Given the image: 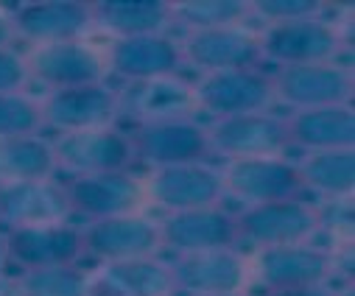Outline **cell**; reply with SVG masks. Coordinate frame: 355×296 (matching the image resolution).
<instances>
[{
  "mask_svg": "<svg viewBox=\"0 0 355 296\" xmlns=\"http://www.w3.org/2000/svg\"><path fill=\"white\" fill-rule=\"evenodd\" d=\"M235 224H238V238H246L257 249H266V246L308 243L319 232L322 216L311 204L300 199H288V202L252 204L241 216H235Z\"/></svg>",
  "mask_w": 355,
  "mask_h": 296,
  "instance_id": "obj_1",
  "label": "cell"
},
{
  "mask_svg": "<svg viewBox=\"0 0 355 296\" xmlns=\"http://www.w3.org/2000/svg\"><path fill=\"white\" fill-rule=\"evenodd\" d=\"M275 98L297 107V110H313V107H341L352 101V73L336 62L322 64H288L280 67L272 76Z\"/></svg>",
  "mask_w": 355,
  "mask_h": 296,
  "instance_id": "obj_2",
  "label": "cell"
},
{
  "mask_svg": "<svg viewBox=\"0 0 355 296\" xmlns=\"http://www.w3.org/2000/svg\"><path fill=\"white\" fill-rule=\"evenodd\" d=\"M221 184L235 199L246 202V207L300 199L305 190L297 165L286 162L283 157L230 159L227 171L221 173Z\"/></svg>",
  "mask_w": 355,
  "mask_h": 296,
  "instance_id": "obj_3",
  "label": "cell"
},
{
  "mask_svg": "<svg viewBox=\"0 0 355 296\" xmlns=\"http://www.w3.org/2000/svg\"><path fill=\"white\" fill-rule=\"evenodd\" d=\"M67 207L76 216L90 221L115 218L137 213L146 202V184L126 171L115 173H90V176H73L64 184Z\"/></svg>",
  "mask_w": 355,
  "mask_h": 296,
  "instance_id": "obj_4",
  "label": "cell"
},
{
  "mask_svg": "<svg viewBox=\"0 0 355 296\" xmlns=\"http://www.w3.org/2000/svg\"><path fill=\"white\" fill-rule=\"evenodd\" d=\"M129 143H132V154L154 168L193 165V162H205L213 154L207 129L193 123L191 118L140 123L137 132L129 137Z\"/></svg>",
  "mask_w": 355,
  "mask_h": 296,
  "instance_id": "obj_5",
  "label": "cell"
},
{
  "mask_svg": "<svg viewBox=\"0 0 355 296\" xmlns=\"http://www.w3.org/2000/svg\"><path fill=\"white\" fill-rule=\"evenodd\" d=\"M257 42H260V53L280 62V67L336 62L341 51L338 28H333L319 17L275 23L263 31V37H257Z\"/></svg>",
  "mask_w": 355,
  "mask_h": 296,
  "instance_id": "obj_6",
  "label": "cell"
},
{
  "mask_svg": "<svg viewBox=\"0 0 355 296\" xmlns=\"http://www.w3.org/2000/svg\"><path fill=\"white\" fill-rule=\"evenodd\" d=\"M53 159L59 168L90 176V173H115L126 171L132 162V143L112 126L104 129H84V132H64L51 143Z\"/></svg>",
  "mask_w": 355,
  "mask_h": 296,
  "instance_id": "obj_7",
  "label": "cell"
},
{
  "mask_svg": "<svg viewBox=\"0 0 355 296\" xmlns=\"http://www.w3.org/2000/svg\"><path fill=\"white\" fill-rule=\"evenodd\" d=\"M210 151L227 159H252V157H280L288 143V123L269 112H249L235 118H218L207 129Z\"/></svg>",
  "mask_w": 355,
  "mask_h": 296,
  "instance_id": "obj_8",
  "label": "cell"
},
{
  "mask_svg": "<svg viewBox=\"0 0 355 296\" xmlns=\"http://www.w3.org/2000/svg\"><path fill=\"white\" fill-rule=\"evenodd\" d=\"M196 107L218 118H235L249 112H266L275 101L272 78L257 70H230V73H205L193 87Z\"/></svg>",
  "mask_w": 355,
  "mask_h": 296,
  "instance_id": "obj_9",
  "label": "cell"
},
{
  "mask_svg": "<svg viewBox=\"0 0 355 296\" xmlns=\"http://www.w3.org/2000/svg\"><path fill=\"white\" fill-rule=\"evenodd\" d=\"M221 195V173L205 162L157 168L146 182V199H151L168 213L216 207Z\"/></svg>",
  "mask_w": 355,
  "mask_h": 296,
  "instance_id": "obj_10",
  "label": "cell"
},
{
  "mask_svg": "<svg viewBox=\"0 0 355 296\" xmlns=\"http://www.w3.org/2000/svg\"><path fill=\"white\" fill-rule=\"evenodd\" d=\"M168 268H171L173 290H185L193 296L238 293L243 290L249 277V263L235 249L180 254Z\"/></svg>",
  "mask_w": 355,
  "mask_h": 296,
  "instance_id": "obj_11",
  "label": "cell"
},
{
  "mask_svg": "<svg viewBox=\"0 0 355 296\" xmlns=\"http://www.w3.org/2000/svg\"><path fill=\"white\" fill-rule=\"evenodd\" d=\"M81 246L87 254H93L104 263L154 257V252L162 246L159 224H154L140 213L90 221V227L81 229Z\"/></svg>",
  "mask_w": 355,
  "mask_h": 296,
  "instance_id": "obj_12",
  "label": "cell"
},
{
  "mask_svg": "<svg viewBox=\"0 0 355 296\" xmlns=\"http://www.w3.org/2000/svg\"><path fill=\"white\" fill-rule=\"evenodd\" d=\"M159 241L162 246L180 254H193V252L235 249L241 238H238L235 216L218 207H199V210L168 213L159 224Z\"/></svg>",
  "mask_w": 355,
  "mask_h": 296,
  "instance_id": "obj_13",
  "label": "cell"
},
{
  "mask_svg": "<svg viewBox=\"0 0 355 296\" xmlns=\"http://www.w3.org/2000/svg\"><path fill=\"white\" fill-rule=\"evenodd\" d=\"M118 115V92L107 84H81L67 89H53L42 101V121L53 129L84 132V129H104Z\"/></svg>",
  "mask_w": 355,
  "mask_h": 296,
  "instance_id": "obj_14",
  "label": "cell"
},
{
  "mask_svg": "<svg viewBox=\"0 0 355 296\" xmlns=\"http://www.w3.org/2000/svg\"><path fill=\"white\" fill-rule=\"evenodd\" d=\"M81 229L62 224H37V227H12L3 241L6 260L26 268L45 265H73L81 257Z\"/></svg>",
  "mask_w": 355,
  "mask_h": 296,
  "instance_id": "obj_15",
  "label": "cell"
},
{
  "mask_svg": "<svg viewBox=\"0 0 355 296\" xmlns=\"http://www.w3.org/2000/svg\"><path fill=\"white\" fill-rule=\"evenodd\" d=\"M9 20L15 34H23L37 45H51L78 40L93 26V12L90 3L81 0H31L17 6Z\"/></svg>",
  "mask_w": 355,
  "mask_h": 296,
  "instance_id": "obj_16",
  "label": "cell"
},
{
  "mask_svg": "<svg viewBox=\"0 0 355 296\" xmlns=\"http://www.w3.org/2000/svg\"><path fill=\"white\" fill-rule=\"evenodd\" d=\"M26 67H28V76L40 78L42 84H48L53 89L98 84L104 76L101 53L78 40L34 45V51L26 56Z\"/></svg>",
  "mask_w": 355,
  "mask_h": 296,
  "instance_id": "obj_17",
  "label": "cell"
},
{
  "mask_svg": "<svg viewBox=\"0 0 355 296\" xmlns=\"http://www.w3.org/2000/svg\"><path fill=\"white\" fill-rule=\"evenodd\" d=\"M182 59H188L205 73H230V70H257L263 53L254 34L232 26L213 31H191L182 45Z\"/></svg>",
  "mask_w": 355,
  "mask_h": 296,
  "instance_id": "obj_18",
  "label": "cell"
},
{
  "mask_svg": "<svg viewBox=\"0 0 355 296\" xmlns=\"http://www.w3.org/2000/svg\"><path fill=\"white\" fill-rule=\"evenodd\" d=\"M266 288H294V285H322L333 271V257L311 243L266 246L249 265Z\"/></svg>",
  "mask_w": 355,
  "mask_h": 296,
  "instance_id": "obj_19",
  "label": "cell"
},
{
  "mask_svg": "<svg viewBox=\"0 0 355 296\" xmlns=\"http://www.w3.org/2000/svg\"><path fill=\"white\" fill-rule=\"evenodd\" d=\"M193 107H196L193 87L180 81L176 76L129 81V87L118 95V112L135 115L140 118V123L188 118Z\"/></svg>",
  "mask_w": 355,
  "mask_h": 296,
  "instance_id": "obj_20",
  "label": "cell"
},
{
  "mask_svg": "<svg viewBox=\"0 0 355 296\" xmlns=\"http://www.w3.org/2000/svg\"><path fill=\"white\" fill-rule=\"evenodd\" d=\"M70 216L64 187L51 179L0 184V221L9 227L62 224Z\"/></svg>",
  "mask_w": 355,
  "mask_h": 296,
  "instance_id": "obj_21",
  "label": "cell"
},
{
  "mask_svg": "<svg viewBox=\"0 0 355 296\" xmlns=\"http://www.w3.org/2000/svg\"><path fill=\"white\" fill-rule=\"evenodd\" d=\"M182 48L165 34H146L115 40L110 48V67L126 81H148L176 76L182 67Z\"/></svg>",
  "mask_w": 355,
  "mask_h": 296,
  "instance_id": "obj_22",
  "label": "cell"
},
{
  "mask_svg": "<svg viewBox=\"0 0 355 296\" xmlns=\"http://www.w3.org/2000/svg\"><path fill=\"white\" fill-rule=\"evenodd\" d=\"M288 123V143L308 151H333L355 146V112L349 104L297 110Z\"/></svg>",
  "mask_w": 355,
  "mask_h": 296,
  "instance_id": "obj_23",
  "label": "cell"
},
{
  "mask_svg": "<svg viewBox=\"0 0 355 296\" xmlns=\"http://www.w3.org/2000/svg\"><path fill=\"white\" fill-rule=\"evenodd\" d=\"M93 26L118 40L159 34L171 23V0H98L90 3Z\"/></svg>",
  "mask_w": 355,
  "mask_h": 296,
  "instance_id": "obj_24",
  "label": "cell"
},
{
  "mask_svg": "<svg viewBox=\"0 0 355 296\" xmlns=\"http://www.w3.org/2000/svg\"><path fill=\"white\" fill-rule=\"evenodd\" d=\"M297 171L305 187L324 193L330 199H341L355 187V148L311 151L297 165Z\"/></svg>",
  "mask_w": 355,
  "mask_h": 296,
  "instance_id": "obj_25",
  "label": "cell"
},
{
  "mask_svg": "<svg viewBox=\"0 0 355 296\" xmlns=\"http://www.w3.org/2000/svg\"><path fill=\"white\" fill-rule=\"evenodd\" d=\"M56 168L51 143L34 137L0 140V184L51 179Z\"/></svg>",
  "mask_w": 355,
  "mask_h": 296,
  "instance_id": "obj_26",
  "label": "cell"
},
{
  "mask_svg": "<svg viewBox=\"0 0 355 296\" xmlns=\"http://www.w3.org/2000/svg\"><path fill=\"white\" fill-rule=\"evenodd\" d=\"M101 277L123 296H168L173 290L171 268L154 257H132L107 263Z\"/></svg>",
  "mask_w": 355,
  "mask_h": 296,
  "instance_id": "obj_27",
  "label": "cell"
},
{
  "mask_svg": "<svg viewBox=\"0 0 355 296\" xmlns=\"http://www.w3.org/2000/svg\"><path fill=\"white\" fill-rule=\"evenodd\" d=\"M246 15H252L246 0H180V3H171V20L182 23L191 31L232 28Z\"/></svg>",
  "mask_w": 355,
  "mask_h": 296,
  "instance_id": "obj_28",
  "label": "cell"
},
{
  "mask_svg": "<svg viewBox=\"0 0 355 296\" xmlns=\"http://www.w3.org/2000/svg\"><path fill=\"white\" fill-rule=\"evenodd\" d=\"M20 296H87L90 279L76 265L26 268L17 279Z\"/></svg>",
  "mask_w": 355,
  "mask_h": 296,
  "instance_id": "obj_29",
  "label": "cell"
},
{
  "mask_svg": "<svg viewBox=\"0 0 355 296\" xmlns=\"http://www.w3.org/2000/svg\"><path fill=\"white\" fill-rule=\"evenodd\" d=\"M42 123V101H34L23 92L0 95V140L34 137Z\"/></svg>",
  "mask_w": 355,
  "mask_h": 296,
  "instance_id": "obj_30",
  "label": "cell"
},
{
  "mask_svg": "<svg viewBox=\"0 0 355 296\" xmlns=\"http://www.w3.org/2000/svg\"><path fill=\"white\" fill-rule=\"evenodd\" d=\"M249 9L257 17L269 20L275 26V23H291V20L316 17L322 3L319 0H254V3H249Z\"/></svg>",
  "mask_w": 355,
  "mask_h": 296,
  "instance_id": "obj_31",
  "label": "cell"
},
{
  "mask_svg": "<svg viewBox=\"0 0 355 296\" xmlns=\"http://www.w3.org/2000/svg\"><path fill=\"white\" fill-rule=\"evenodd\" d=\"M28 78L31 76H28L26 59L20 53H15L12 48H0V95L20 92Z\"/></svg>",
  "mask_w": 355,
  "mask_h": 296,
  "instance_id": "obj_32",
  "label": "cell"
},
{
  "mask_svg": "<svg viewBox=\"0 0 355 296\" xmlns=\"http://www.w3.org/2000/svg\"><path fill=\"white\" fill-rule=\"evenodd\" d=\"M263 296H336L324 285H294V288H269Z\"/></svg>",
  "mask_w": 355,
  "mask_h": 296,
  "instance_id": "obj_33",
  "label": "cell"
},
{
  "mask_svg": "<svg viewBox=\"0 0 355 296\" xmlns=\"http://www.w3.org/2000/svg\"><path fill=\"white\" fill-rule=\"evenodd\" d=\"M15 40V28H12V20L0 12V48H9V42Z\"/></svg>",
  "mask_w": 355,
  "mask_h": 296,
  "instance_id": "obj_34",
  "label": "cell"
},
{
  "mask_svg": "<svg viewBox=\"0 0 355 296\" xmlns=\"http://www.w3.org/2000/svg\"><path fill=\"white\" fill-rule=\"evenodd\" d=\"M0 296H20V288H17V279L0 274Z\"/></svg>",
  "mask_w": 355,
  "mask_h": 296,
  "instance_id": "obj_35",
  "label": "cell"
},
{
  "mask_svg": "<svg viewBox=\"0 0 355 296\" xmlns=\"http://www.w3.org/2000/svg\"><path fill=\"white\" fill-rule=\"evenodd\" d=\"M3 260H6V254H3V243H0V265H3Z\"/></svg>",
  "mask_w": 355,
  "mask_h": 296,
  "instance_id": "obj_36",
  "label": "cell"
},
{
  "mask_svg": "<svg viewBox=\"0 0 355 296\" xmlns=\"http://www.w3.org/2000/svg\"><path fill=\"white\" fill-rule=\"evenodd\" d=\"M224 296H246V293H241V290H238V293H224Z\"/></svg>",
  "mask_w": 355,
  "mask_h": 296,
  "instance_id": "obj_37",
  "label": "cell"
}]
</instances>
